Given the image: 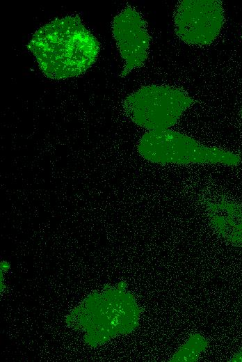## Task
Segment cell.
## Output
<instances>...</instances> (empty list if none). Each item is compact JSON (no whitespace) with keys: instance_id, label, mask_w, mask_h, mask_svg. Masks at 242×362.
Instances as JSON below:
<instances>
[{"instance_id":"cell-1","label":"cell","mask_w":242,"mask_h":362,"mask_svg":"<svg viewBox=\"0 0 242 362\" xmlns=\"http://www.w3.org/2000/svg\"><path fill=\"white\" fill-rule=\"evenodd\" d=\"M26 47L42 74L54 80L83 74L100 49L99 41L77 15L58 17L40 27Z\"/></svg>"},{"instance_id":"cell-2","label":"cell","mask_w":242,"mask_h":362,"mask_svg":"<svg viewBox=\"0 0 242 362\" xmlns=\"http://www.w3.org/2000/svg\"><path fill=\"white\" fill-rule=\"evenodd\" d=\"M137 150L145 160L159 164H223L234 166L241 162L238 153L204 145L170 129L149 131L140 138Z\"/></svg>"},{"instance_id":"cell-3","label":"cell","mask_w":242,"mask_h":362,"mask_svg":"<svg viewBox=\"0 0 242 362\" xmlns=\"http://www.w3.org/2000/svg\"><path fill=\"white\" fill-rule=\"evenodd\" d=\"M194 100L183 90L150 85L129 95L122 103L127 117L149 131L168 129L177 124Z\"/></svg>"},{"instance_id":"cell-4","label":"cell","mask_w":242,"mask_h":362,"mask_svg":"<svg viewBox=\"0 0 242 362\" xmlns=\"http://www.w3.org/2000/svg\"><path fill=\"white\" fill-rule=\"evenodd\" d=\"M225 21L219 0H183L174 13L176 35L184 42L209 45L218 38Z\"/></svg>"},{"instance_id":"cell-5","label":"cell","mask_w":242,"mask_h":362,"mask_svg":"<svg viewBox=\"0 0 242 362\" xmlns=\"http://www.w3.org/2000/svg\"><path fill=\"white\" fill-rule=\"evenodd\" d=\"M112 33L124 61L120 73L124 77L133 70L143 66L147 58L150 36L147 24L138 10L129 6L113 18Z\"/></svg>"},{"instance_id":"cell-6","label":"cell","mask_w":242,"mask_h":362,"mask_svg":"<svg viewBox=\"0 0 242 362\" xmlns=\"http://www.w3.org/2000/svg\"><path fill=\"white\" fill-rule=\"evenodd\" d=\"M216 226L224 237L233 243L242 244V212L232 204L217 209Z\"/></svg>"},{"instance_id":"cell-7","label":"cell","mask_w":242,"mask_h":362,"mask_svg":"<svg viewBox=\"0 0 242 362\" xmlns=\"http://www.w3.org/2000/svg\"><path fill=\"white\" fill-rule=\"evenodd\" d=\"M241 116H242V109H241Z\"/></svg>"}]
</instances>
